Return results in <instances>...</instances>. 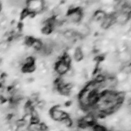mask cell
I'll return each mask as SVG.
<instances>
[{"instance_id":"6da1fadb","label":"cell","mask_w":131,"mask_h":131,"mask_svg":"<svg viewBox=\"0 0 131 131\" xmlns=\"http://www.w3.org/2000/svg\"><path fill=\"white\" fill-rule=\"evenodd\" d=\"M70 68V66L64 64L60 60H59L56 63L55 66H54V70L57 72V73L58 75H65Z\"/></svg>"},{"instance_id":"7a4b0ae2","label":"cell","mask_w":131,"mask_h":131,"mask_svg":"<svg viewBox=\"0 0 131 131\" xmlns=\"http://www.w3.org/2000/svg\"><path fill=\"white\" fill-rule=\"evenodd\" d=\"M63 113H64V112L62 111L61 110H60L57 106L52 107L50 110V115H51V117L52 120L58 121V122L61 121V117Z\"/></svg>"},{"instance_id":"3957f363","label":"cell","mask_w":131,"mask_h":131,"mask_svg":"<svg viewBox=\"0 0 131 131\" xmlns=\"http://www.w3.org/2000/svg\"><path fill=\"white\" fill-rule=\"evenodd\" d=\"M73 57L76 61H80L84 58L83 52L81 49V48H77L73 52Z\"/></svg>"},{"instance_id":"277c9868","label":"cell","mask_w":131,"mask_h":131,"mask_svg":"<svg viewBox=\"0 0 131 131\" xmlns=\"http://www.w3.org/2000/svg\"><path fill=\"white\" fill-rule=\"evenodd\" d=\"M31 46L36 51H40V50L43 49V43L40 40H39V39H35Z\"/></svg>"},{"instance_id":"5b68a950","label":"cell","mask_w":131,"mask_h":131,"mask_svg":"<svg viewBox=\"0 0 131 131\" xmlns=\"http://www.w3.org/2000/svg\"><path fill=\"white\" fill-rule=\"evenodd\" d=\"M92 131H109L107 128H106L105 127L96 123L92 127Z\"/></svg>"}]
</instances>
